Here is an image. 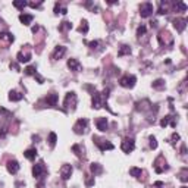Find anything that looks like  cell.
I'll use <instances>...</instances> for the list:
<instances>
[{
	"label": "cell",
	"instance_id": "cell-38",
	"mask_svg": "<svg viewBox=\"0 0 188 188\" xmlns=\"http://www.w3.org/2000/svg\"><path fill=\"white\" fill-rule=\"evenodd\" d=\"M85 44H88L90 49H97V46H99V41H97V40H96V41H91V43H87V41H85Z\"/></svg>",
	"mask_w": 188,
	"mask_h": 188
},
{
	"label": "cell",
	"instance_id": "cell-19",
	"mask_svg": "<svg viewBox=\"0 0 188 188\" xmlns=\"http://www.w3.org/2000/svg\"><path fill=\"white\" fill-rule=\"evenodd\" d=\"M33 19H34L33 15H27V13H21V15H19V21H21L24 25H29V24L33 22Z\"/></svg>",
	"mask_w": 188,
	"mask_h": 188
},
{
	"label": "cell",
	"instance_id": "cell-24",
	"mask_svg": "<svg viewBox=\"0 0 188 188\" xmlns=\"http://www.w3.org/2000/svg\"><path fill=\"white\" fill-rule=\"evenodd\" d=\"M90 169H91V172H93L94 175H100V173L103 172V168H101V165H99V163H91Z\"/></svg>",
	"mask_w": 188,
	"mask_h": 188
},
{
	"label": "cell",
	"instance_id": "cell-9",
	"mask_svg": "<svg viewBox=\"0 0 188 188\" xmlns=\"http://www.w3.org/2000/svg\"><path fill=\"white\" fill-rule=\"evenodd\" d=\"M134 147H135V141H134V138H129V137L123 140L121 144V149L123 153H131L134 150Z\"/></svg>",
	"mask_w": 188,
	"mask_h": 188
},
{
	"label": "cell",
	"instance_id": "cell-28",
	"mask_svg": "<svg viewBox=\"0 0 188 188\" xmlns=\"http://www.w3.org/2000/svg\"><path fill=\"white\" fill-rule=\"evenodd\" d=\"M129 53H131V49H129L128 46H122L121 49H119V51H118V56H119V57H122V56L129 55Z\"/></svg>",
	"mask_w": 188,
	"mask_h": 188
},
{
	"label": "cell",
	"instance_id": "cell-17",
	"mask_svg": "<svg viewBox=\"0 0 188 188\" xmlns=\"http://www.w3.org/2000/svg\"><path fill=\"white\" fill-rule=\"evenodd\" d=\"M68 66H69V69L74 72H79L83 69V65H81L77 59H69V60H68Z\"/></svg>",
	"mask_w": 188,
	"mask_h": 188
},
{
	"label": "cell",
	"instance_id": "cell-5",
	"mask_svg": "<svg viewBox=\"0 0 188 188\" xmlns=\"http://www.w3.org/2000/svg\"><path fill=\"white\" fill-rule=\"evenodd\" d=\"M13 35L11 33H0V47H3V49H7L9 46L13 43Z\"/></svg>",
	"mask_w": 188,
	"mask_h": 188
},
{
	"label": "cell",
	"instance_id": "cell-16",
	"mask_svg": "<svg viewBox=\"0 0 188 188\" xmlns=\"http://www.w3.org/2000/svg\"><path fill=\"white\" fill-rule=\"evenodd\" d=\"M96 125H97V129L101 131V132L107 131V128H109V123H107V119H106V118H99V119L96 121Z\"/></svg>",
	"mask_w": 188,
	"mask_h": 188
},
{
	"label": "cell",
	"instance_id": "cell-21",
	"mask_svg": "<svg viewBox=\"0 0 188 188\" xmlns=\"http://www.w3.org/2000/svg\"><path fill=\"white\" fill-rule=\"evenodd\" d=\"M24 99V94L19 93V91H11L9 93V100L11 101H19V100Z\"/></svg>",
	"mask_w": 188,
	"mask_h": 188
},
{
	"label": "cell",
	"instance_id": "cell-6",
	"mask_svg": "<svg viewBox=\"0 0 188 188\" xmlns=\"http://www.w3.org/2000/svg\"><path fill=\"white\" fill-rule=\"evenodd\" d=\"M157 40H159L160 46H172L173 44V38L171 37V34L168 33V31H160V34L157 35Z\"/></svg>",
	"mask_w": 188,
	"mask_h": 188
},
{
	"label": "cell",
	"instance_id": "cell-27",
	"mask_svg": "<svg viewBox=\"0 0 188 188\" xmlns=\"http://www.w3.org/2000/svg\"><path fill=\"white\" fill-rule=\"evenodd\" d=\"M55 12H56V13H62V15H65V13H68V9L65 7V6H62L60 3H56Z\"/></svg>",
	"mask_w": 188,
	"mask_h": 188
},
{
	"label": "cell",
	"instance_id": "cell-30",
	"mask_svg": "<svg viewBox=\"0 0 188 188\" xmlns=\"http://www.w3.org/2000/svg\"><path fill=\"white\" fill-rule=\"evenodd\" d=\"M56 141H57V135H56L55 132H50L49 134V144H50V147H55Z\"/></svg>",
	"mask_w": 188,
	"mask_h": 188
},
{
	"label": "cell",
	"instance_id": "cell-18",
	"mask_svg": "<svg viewBox=\"0 0 188 188\" xmlns=\"http://www.w3.org/2000/svg\"><path fill=\"white\" fill-rule=\"evenodd\" d=\"M18 171H19V163H18L16 160H11L7 163V172H9V173L15 175Z\"/></svg>",
	"mask_w": 188,
	"mask_h": 188
},
{
	"label": "cell",
	"instance_id": "cell-37",
	"mask_svg": "<svg viewBox=\"0 0 188 188\" xmlns=\"http://www.w3.org/2000/svg\"><path fill=\"white\" fill-rule=\"evenodd\" d=\"M85 185H87V187H93L94 185V177L87 178V179H85Z\"/></svg>",
	"mask_w": 188,
	"mask_h": 188
},
{
	"label": "cell",
	"instance_id": "cell-39",
	"mask_svg": "<svg viewBox=\"0 0 188 188\" xmlns=\"http://www.w3.org/2000/svg\"><path fill=\"white\" fill-rule=\"evenodd\" d=\"M11 69H15V71H19V65H18V63H11Z\"/></svg>",
	"mask_w": 188,
	"mask_h": 188
},
{
	"label": "cell",
	"instance_id": "cell-13",
	"mask_svg": "<svg viewBox=\"0 0 188 188\" xmlns=\"http://www.w3.org/2000/svg\"><path fill=\"white\" fill-rule=\"evenodd\" d=\"M173 27L177 28V31L179 33H182L185 27H187V19L185 18H177V19H173Z\"/></svg>",
	"mask_w": 188,
	"mask_h": 188
},
{
	"label": "cell",
	"instance_id": "cell-11",
	"mask_svg": "<svg viewBox=\"0 0 188 188\" xmlns=\"http://www.w3.org/2000/svg\"><path fill=\"white\" fill-rule=\"evenodd\" d=\"M60 178L63 179V181H68L69 178H71V175H72V166L71 165H63L60 168Z\"/></svg>",
	"mask_w": 188,
	"mask_h": 188
},
{
	"label": "cell",
	"instance_id": "cell-4",
	"mask_svg": "<svg viewBox=\"0 0 188 188\" xmlns=\"http://www.w3.org/2000/svg\"><path fill=\"white\" fill-rule=\"evenodd\" d=\"M87 127H88V119H87V118L78 119L77 123L74 125V132L75 134H84L85 131H87Z\"/></svg>",
	"mask_w": 188,
	"mask_h": 188
},
{
	"label": "cell",
	"instance_id": "cell-14",
	"mask_svg": "<svg viewBox=\"0 0 188 188\" xmlns=\"http://www.w3.org/2000/svg\"><path fill=\"white\" fill-rule=\"evenodd\" d=\"M16 59H18V62L19 63H27V62H29L31 60V53L28 51V50H21L19 53H18V56H16Z\"/></svg>",
	"mask_w": 188,
	"mask_h": 188
},
{
	"label": "cell",
	"instance_id": "cell-34",
	"mask_svg": "<svg viewBox=\"0 0 188 188\" xmlns=\"http://www.w3.org/2000/svg\"><path fill=\"white\" fill-rule=\"evenodd\" d=\"M145 31H147V28L144 27V25H141V27H138V29H137V35H138V37H143L144 34H145Z\"/></svg>",
	"mask_w": 188,
	"mask_h": 188
},
{
	"label": "cell",
	"instance_id": "cell-25",
	"mask_svg": "<svg viewBox=\"0 0 188 188\" xmlns=\"http://www.w3.org/2000/svg\"><path fill=\"white\" fill-rule=\"evenodd\" d=\"M153 88H156V90H163L165 88V81L163 79H156V81H153Z\"/></svg>",
	"mask_w": 188,
	"mask_h": 188
},
{
	"label": "cell",
	"instance_id": "cell-35",
	"mask_svg": "<svg viewBox=\"0 0 188 188\" xmlns=\"http://www.w3.org/2000/svg\"><path fill=\"white\" fill-rule=\"evenodd\" d=\"M175 7H178L181 12H184V11H187V5L185 3H182V2H178L177 5H175Z\"/></svg>",
	"mask_w": 188,
	"mask_h": 188
},
{
	"label": "cell",
	"instance_id": "cell-20",
	"mask_svg": "<svg viewBox=\"0 0 188 188\" xmlns=\"http://www.w3.org/2000/svg\"><path fill=\"white\" fill-rule=\"evenodd\" d=\"M72 151H74V153H75V154H77L79 159H84V157H85V154H84V147L81 149V145H79V144L72 145Z\"/></svg>",
	"mask_w": 188,
	"mask_h": 188
},
{
	"label": "cell",
	"instance_id": "cell-32",
	"mask_svg": "<svg viewBox=\"0 0 188 188\" xmlns=\"http://www.w3.org/2000/svg\"><path fill=\"white\" fill-rule=\"evenodd\" d=\"M27 5H28V3H27V2H24V0H15V2H13V6L18 7V9H24Z\"/></svg>",
	"mask_w": 188,
	"mask_h": 188
},
{
	"label": "cell",
	"instance_id": "cell-36",
	"mask_svg": "<svg viewBox=\"0 0 188 188\" xmlns=\"http://www.w3.org/2000/svg\"><path fill=\"white\" fill-rule=\"evenodd\" d=\"M150 149H157V141H156L154 137H150Z\"/></svg>",
	"mask_w": 188,
	"mask_h": 188
},
{
	"label": "cell",
	"instance_id": "cell-10",
	"mask_svg": "<svg viewBox=\"0 0 188 188\" xmlns=\"http://www.w3.org/2000/svg\"><path fill=\"white\" fill-rule=\"evenodd\" d=\"M153 11H154V7H153L151 3H143V5L140 6V15H141V18H149L153 13Z\"/></svg>",
	"mask_w": 188,
	"mask_h": 188
},
{
	"label": "cell",
	"instance_id": "cell-33",
	"mask_svg": "<svg viewBox=\"0 0 188 188\" xmlns=\"http://www.w3.org/2000/svg\"><path fill=\"white\" fill-rule=\"evenodd\" d=\"M78 31H79V33H83V34L88 33V24H87V21H83V25L78 28Z\"/></svg>",
	"mask_w": 188,
	"mask_h": 188
},
{
	"label": "cell",
	"instance_id": "cell-7",
	"mask_svg": "<svg viewBox=\"0 0 188 188\" xmlns=\"http://www.w3.org/2000/svg\"><path fill=\"white\" fill-rule=\"evenodd\" d=\"M135 81H137L135 75H125V77H122L119 79V84L122 87H125V88H132L135 85Z\"/></svg>",
	"mask_w": 188,
	"mask_h": 188
},
{
	"label": "cell",
	"instance_id": "cell-23",
	"mask_svg": "<svg viewBox=\"0 0 188 188\" xmlns=\"http://www.w3.org/2000/svg\"><path fill=\"white\" fill-rule=\"evenodd\" d=\"M46 103L49 106H56V103H57V94H49L46 97Z\"/></svg>",
	"mask_w": 188,
	"mask_h": 188
},
{
	"label": "cell",
	"instance_id": "cell-31",
	"mask_svg": "<svg viewBox=\"0 0 188 188\" xmlns=\"http://www.w3.org/2000/svg\"><path fill=\"white\" fill-rule=\"evenodd\" d=\"M24 72H25L27 75H33V77L37 75V69H35V66H27L25 69H24Z\"/></svg>",
	"mask_w": 188,
	"mask_h": 188
},
{
	"label": "cell",
	"instance_id": "cell-26",
	"mask_svg": "<svg viewBox=\"0 0 188 188\" xmlns=\"http://www.w3.org/2000/svg\"><path fill=\"white\" fill-rule=\"evenodd\" d=\"M68 29H72V24L68 22V21H63V22L59 25V31L65 33V31H68Z\"/></svg>",
	"mask_w": 188,
	"mask_h": 188
},
{
	"label": "cell",
	"instance_id": "cell-3",
	"mask_svg": "<svg viewBox=\"0 0 188 188\" xmlns=\"http://www.w3.org/2000/svg\"><path fill=\"white\" fill-rule=\"evenodd\" d=\"M63 106L66 107V109H75V106H77V94L71 91V93H66V97H65V101H63Z\"/></svg>",
	"mask_w": 188,
	"mask_h": 188
},
{
	"label": "cell",
	"instance_id": "cell-29",
	"mask_svg": "<svg viewBox=\"0 0 188 188\" xmlns=\"http://www.w3.org/2000/svg\"><path fill=\"white\" fill-rule=\"evenodd\" d=\"M129 173H131L132 177H135V178H140V177H141V173H143V171H141L140 168H135V166H134V168L129 169Z\"/></svg>",
	"mask_w": 188,
	"mask_h": 188
},
{
	"label": "cell",
	"instance_id": "cell-8",
	"mask_svg": "<svg viewBox=\"0 0 188 188\" xmlns=\"http://www.w3.org/2000/svg\"><path fill=\"white\" fill-rule=\"evenodd\" d=\"M154 171L157 172V173H162V172L168 171V166H166V160H165V157H163L162 154L154 160Z\"/></svg>",
	"mask_w": 188,
	"mask_h": 188
},
{
	"label": "cell",
	"instance_id": "cell-2",
	"mask_svg": "<svg viewBox=\"0 0 188 188\" xmlns=\"http://www.w3.org/2000/svg\"><path fill=\"white\" fill-rule=\"evenodd\" d=\"M93 141L96 143V145L100 149V151H106V150H113L115 149V145L112 143H109L107 140H103V138H99V137H93Z\"/></svg>",
	"mask_w": 188,
	"mask_h": 188
},
{
	"label": "cell",
	"instance_id": "cell-15",
	"mask_svg": "<svg viewBox=\"0 0 188 188\" xmlns=\"http://www.w3.org/2000/svg\"><path fill=\"white\" fill-rule=\"evenodd\" d=\"M65 53H66V47H65V46H57L55 49V51H53V55H51V59H53V60H57V59H60Z\"/></svg>",
	"mask_w": 188,
	"mask_h": 188
},
{
	"label": "cell",
	"instance_id": "cell-41",
	"mask_svg": "<svg viewBox=\"0 0 188 188\" xmlns=\"http://www.w3.org/2000/svg\"><path fill=\"white\" fill-rule=\"evenodd\" d=\"M181 188H187V187H181Z\"/></svg>",
	"mask_w": 188,
	"mask_h": 188
},
{
	"label": "cell",
	"instance_id": "cell-1",
	"mask_svg": "<svg viewBox=\"0 0 188 188\" xmlns=\"http://www.w3.org/2000/svg\"><path fill=\"white\" fill-rule=\"evenodd\" d=\"M109 91L110 90L106 88L103 93H93V107L94 109H100V107H103L106 106V100L109 97Z\"/></svg>",
	"mask_w": 188,
	"mask_h": 188
},
{
	"label": "cell",
	"instance_id": "cell-12",
	"mask_svg": "<svg viewBox=\"0 0 188 188\" xmlns=\"http://www.w3.org/2000/svg\"><path fill=\"white\" fill-rule=\"evenodd\" d=\"M46 172V166L43 162H40V163H37V165H34L33 168V175L35 178H41V175Z\"/></svg>",
	"mask_w": 188,
	"mask_h": 188
},
{
	"label": "cell",
	"instance_id": "cell-40",
	"mask_svg": "<svg viewBox=\"0 0 188 188\" xmlns=\"http://www.w3.org/2000/svg\"><path fill=\"white\" fill-rule=\"evenodd\" d=\"M29 6H31V7H40L41 3H29Z\"/></svg>",
	"mask_w": 188,
	"mask_h": 188
},
{
	"label": "cell",
	"instance_id": "cell-22",
	"mask_svg": "<svg viewBox=\"0 0 188 188\" xmlns=\"http://www.w3.org/2000/svg\"><path fill=\"white\" fill-rule=\"evenodd\" d=\"M24 156L27 157L28 160H34L35 157H37V150L35 149H28L25 153H24Z\"/></svg>",
	"mask_w": 188,
	"mask_h": 188
}]
</instances>
